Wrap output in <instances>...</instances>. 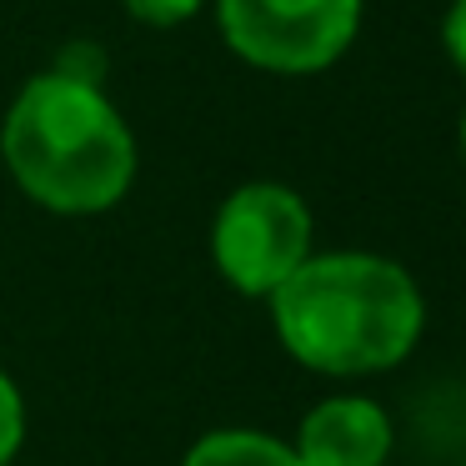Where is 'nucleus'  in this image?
I'll use <instances>...</instances> for the list:
<instances>
[{
  "mask_svg": "<svg viewBox=\"0 0 466 466\" xmlns=\"http://www.w3.org/2000/svg\"><path fill=\"white\" fill-rule=\"evenodd\" d=\"M211 256L241 296H271L311 256V211L291 186H236L211 221Z\"/></svg>",
  "mask_w": 466,
  "mask_h": 466,
  "instance_id": "obj_3",
  "label": "nucleus"
},
{
  "mask_svg": "<svg viewBox=\"0 0 466 466\" xmlns=\"http://www.w3.org/2000/svg\"><path fill=\"white\" fill-rule=\"evenodd\" d=\"M296 456L301 466H381L391 456V421L366 396H331L306 411Z\"/></svg>",
  "mask_w": 466,
  "mask_h": 466,
  "instance_id": "obj_5",
  "label": "nucleus"
},
{
  "mask_svg": "<svg viewBox=\"0 0 466 466\" xmlns=\"http://www.w3.org/2000/svg\"><path fill=\"white\" fill-rule=\"evenodd\" d=\"M0 156L25 196L61 216L111 211L136 181V136L101 86L35 76L0 126Z\"/></svg>",
  "mask_w": 466,
  "mask_h": 466,
  "instance_id": "obj_2",
  "label": "nucleus"
},
{
  "mask_svg": "<svg viewBox=\"0 0 466 466\" xmlns=\"http://www.w3.org/2000/svg\"><path fill=\"white\" fill-rule=\"evenodd\" d=\"M21 436H25V401H21V386L0 371V466H11V456L21 451Z\"/></svg>",
  "mask_w": 466,
  "mask_h": 466,
  "instance_id": "obj_7",
  "label": "nucleus"
},
{
  "mask_svg": "<svg viewBox=\"0 0 466 466\" xmlns=\"http://www.w3.org/2000/svg\"><path fill=\"white\" fill-rule=\"evenodd\" d=\"M216 21L246 66L311 76L356 41L361 0H216Z\"/></svg>",
  "mask_w": 466,
  "mask_h": 466,
  "instance_id": "obj_4",
  "label": "nucleus"
},
{
  "mask_svg": "<svg viewBox=\"0 0 466 466\" xmlns=\"http://www.w3.org/2000/svg\"><path fill=\"white\" fill-rule=\"evenodd\" d=\"M181 466H301L296 446L276 441L266 431H246V426H226V431H206L201 441L186 451Z\"/></svg>",
  "mask_w": 466,
  "mask_h": 466,
  "instance_id": "obj_6",
  "label": "nucleus"
},
{
  "mask_svg": "<svg viewBox=\"0 0 466 466\" xmlns=\"http://www.w3.org/2000/svg\"><path fill=\"white\" fill-rule=\"evenodd\" d=\"M206 0H126V11L136 15V21L146 25H161V31H171V25H186L196 11H201Z\"/></svg>",
  "mask_w": 466,
  "mask_h": 466,
  "instance_id": "obj_9",
  "label": "nucleus"
},
{
  "mask_svg": "<svg viewBox=\"0 0 466 466\" xmlns=\"http://www.w3.org/2000/svg\"><path fill=\"white\" fill-rule=\"evenodd\" d=\"M271 321L301 366L326 376H366L411 356L426 306L406 266L366 251H331L306 256L276 286Z\"/></svg>",
  "mask_w": 466,
  "mask_h": 466,
  "instance_id": "obj_1",
  "label": "nucleus"
},
{
  "mask_svg": "<svg viewBox=\"0 0 466 466\" xmlns=\"http://www.w3.org/2000/svg\"><path fill=\"white\" fill-rule=\"evenodd\" d=\"M51 71H56V76H71V81H86V86H101L106 71H111V61H106L101 46L71 41V46H61V56H56Z\"/></svg>",
  "mask_w": 466,
  "mask_h": 466,
  "instance_id": "obj_8",
  "label": "nucleus"
},
{
  "mask_svg": "<svg viewBox=\"0 0 466 466\" xmlns=\"http://www.w3.org/2000/svg\"><path fill=\"white\" fill-rule=\"evenodd\" d=\"M441 41H446V56L456 61V71L466 76V0H456L441 21Z\"/></svg>",
  "mask_w": 466,
  "mask_h": 466,
  "instance_id": "obj_10",
  "label": "nucleus"
},
{
  "mask_svg": "<svg viewBox=\"0 0 466 466\" xmlns=\"http://www.w3.org/2000/svg\"><path fill=\"white\" fill-rule=\"evenodd\" d=\"M461 151H466V116H461Z\"/></svg>",
  "mask_w": 466,
  "mask_h": 466,
  "instance_id": "obj_11",
  "label": "nucleus"
}]
</instances>
